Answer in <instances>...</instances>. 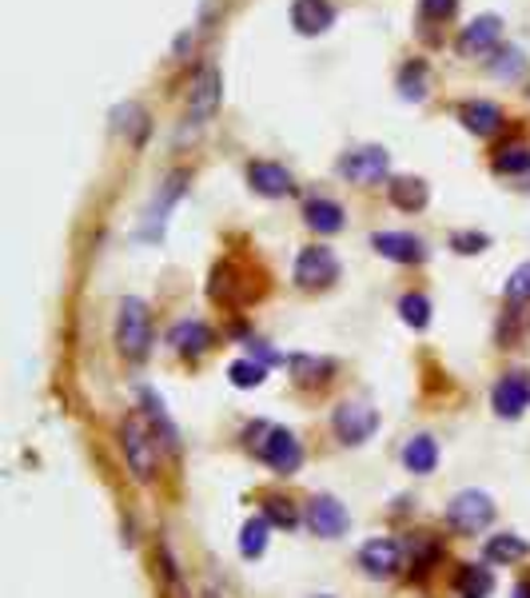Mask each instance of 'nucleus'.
I'll return each instance as SVG.
<instances>
[{
  "mask_svg": "<svg viewBox=\"0 0 530 598\" xmlns=\"http://www.w3.org/2000/svg\"><path fill=\"white\" fill-rule=\"evenodd\" d=\"M116 351L128 359V363H144L152 351V315L148 303L136 296L120 299V311H116Z\"/></svg>",
  "mask_w": 530,
  "mask_h": 598,
  "instance_id": "1",
  "label": "nucleus"
},
{
  "mask_svg": "<svg viewBox=\"0 0 530 598\" xmlns=\"http://www.w3.org/2000/svg\"><path fill=\"white\" fill-rule=\"evenodd\" d=\"M120 443H124V459L132 479L152 483V475H156V427H148L140 415H128L124 427H120Z\"/></svg>",
  "mask_w": 530,
  "mask_h": 598,
  "instance_id": "2",
  "label": "nucleus"
},
{
  "mask_svg": "<svg viewBox=\"0 0 530 598\" xmlns=\"http://www.w3.org/2000/svg\"><path fill=\"white\" fill-rule=\"evenodd\" d=\"M264 431V439H255V455L272 467V471L279 475H296L303 463V447L300 439L291 435L288 427H260Z\"/></svg>",
  "mask_w": 530,
  "mask_h": 598,
  "instance_id": "3",
  "label": "nucleus"
},
{
  "mask_svg": "<svg viewBox=\"0 0 530 598\" xmlns=\"http://www.w3.org/2000/svg\"><path fill=\"white\" fill-rule=\"evenodd\" d=\"M447 523L459 535H479L495 523V503L486 491H459V495L447 503Z\"/></svg>",
  "mask_w": 530,
  "mask_h": 598,
  "instance_id": "4",
  "label": "nucleus"
},
{
  "mask_svg": "<svg viewBox=\"0 0 530 598\" xmlns=\"http://www.w3.org/2000/svg\"><path fill=\"white\" fill-rule=\"evenodd\" d=\"M387 172H392V152L380 148V144H363V148L347 152L339 160V176L359 188L380 184V180H387Z\"/></svg>",
  "mask_w": 530,
  "mask_h": 598,
  "instance_id": "5",
  "label": "nucleus"
},
{
  "mask_svg": "<svg viewBox=\"0 0 530 598\" xmlns=\"http://www.w3.org/2000/svg\"><path fill=\"white\" fill-rule=\"evenodd\" d=\"M332 427L335 435H339V443H347V447H359V443H368L375 431H380V411L375 407H368V403H339L332 415Z\"/></svg>",
  "mask_w": 530,
  "mask_h": 598,
  "instance_id": "6",
  "label": "nucleus"
},
{
  "mask_svg": "<svg viewBox=\"0 0 530 598\" xmlns=\"http://www.w3.org/2000/svg\"><path fill=\"white\" fill-rule=\"evenodd\" d=\"M335 279H339V260H335L332 248L315 243V248H303L296 255V284L300 288H332Z\"/></svg>",
  "mask_w": 530,
  "mask_h": 598,
  "instance_id": "7",
  "label": "nucleus"
},
{
  "mask_svg": "<svg viewBox=\"0 0 530 598\" xmlns=\"http://www.w3.org/2000/svg\"><path fill=\"white\" fill-rule=\"evenodd\" d=\"M219 96H224V88H219V72L212 69V64L196 69V76H192V84H188V120H192L196 128L208 124L219 108Z\"/></svg>",
  "mask_w": 530,
  "mask_h": 598,
  "instance_id": "8",
  "label": "nucleus"
},
{
  "mask_svg": "<svg viewBox=\"0 0 530 598\" xmlns=\"http://www.w3.org/2000/svg\"><path fill=\"white\" fill-rule=\"evenodd\" d=\"M498 40H503V16L483 12V16H474V21L462 28L455 48H459V57H483V52H495Z\"/></svg>",
  "mask_w": 530,
  "mask_h": 598,
  "instance_id": "9",
  "label": "nucleus"
},
{
  "mask_svg": "<svg viewBox=\"0 0 530 598\" xmlns=\"http://www.w3.org/2000/svg\"><path fill=\"white\" fill-rule=\"evenodd\" d=\"M308 527H312V535H320V539H339V535H347V527H351V515H347V506L339 503V499L315 495L312 503H308Z\"/></svg>",
  "mask_w": 530,
  "mask_h": 598,
  "instance_id": "10",
  "label": "nucleus"
},
{
  "mask_svg": "<svg viewBox=\"0 0 530 598\" xmlns=\"http://www.w3.org/2000/svg\"><path fill=\"white\" fill-rule=\"evenodd\" d=\"M371 248L392 260V264H423L426 260V248L419 236H407V231H375L371 236Z\"/></svg>",
  "mask_w": 530,
  "mask_h": 598,
  "instance_id": "11",
  "label": "nucleus"
},
{
  "mask_svg": "<svg viewBox=\"0 0 530 598\" xmlns=\"http://www.w3.org/2000/svg\"><path fill=\"white\" fill-rule=\"evenodd\" d=\"M491 403H495V411L503 415V419H519V415L530 407V380L522 375V371H510V375H503V380L495 383V395H491Z\"/></svg>",
  "mask_w": 530,
  "mask_h": 598,
  "instance_id": "12",
  "label": "nucleus"
},
{
  "mask_svg": "<svg viewBox=\"0 0 530 598\" xmlns=\"http://www.w3.org/2000/svg\"><path fill=\"white\" fill-rule=\"evenodd\" d=\"M359 566L375 578H387L403 566V551H399V542L395 539H371L359 547Z\"/></svg>",
  "mask_w": 530,
  "mask_h": 598,
  "instance_id": "13",
  "label": "nucleus"
},
{
  "mask_svg": "<svg viewBox=\"0 0 530 598\" xmlns=\"http://www.w3.org/2000/svg\"><path fill=\"white\" fill-rule=\"evenodd\" d=\"M248 184H252L255 192H260V196H272V200L291 196V192H296L288 168H279V164H272V160L248 164Z\"/></svg>",
  "mask_w": 530,
  "mask_h": 598,
  "instance_id": "14",
  "label": "nucleus"
},
{
  "mask_svg": "<svg viewBox=\"0 0 530 598\" xmlns=\"http://www.w3.org/2000/svg\"><path fill=\"white\" fill-rule=\"evenodd\" d=\"M291 24L300 36H320L335 24L332 0H296L291 4Z\"/></svg>",
  "mask_w": 530,
  "mask_h": 598,
  "instance_id": "15",
  "label": "nucleus"
},
{
  "mask_svg": "<svg viewBox=\"0 0 530 598\" xmlns=\"http://www.w3.org/2000/svg\"><path fill=\"white\" fill-rule=\"evenodd\" d=\"M168 344L180 351V356H204L212 344H216V335H212L208 323H200V320H180L168 332Z\"/></svg>",
  "mask_w": 530,
  "mask_h": 598,
  "instance_id": "16",
  "label": "nucleus"
},
{
  "mask_svg": "<svg viewBox=\"0 0 530 598\" xmlns=\"http://www.w3.org/2000/svg\"><path fill=\"white\" fill-rule=\"evenodd\" d=\"M459 120L474 136H495L498 128H503V108L491 100H467L459 108Z\"/></svg>",
  "mask_w": 530,
  "mask_h": 598,
  "instance_id": "17",
  "label": "nucleus"
},
{
  "mask_svg": "<svg viewBox=\"0 0 530 598\" xmlns=\"http://www.w3.org/2000/svg\"><path fill=\"white\" fill-rule=\"evenodd\" d=\"M303 219H308V228L320 231V236H335V231H344L347 212L335 204V200H308Z\"/></svg>",
  "mask_w": 530,
  "mask_h": 598,
  "instance_id": "18",
  "label": "nucleus"
},
{
  "mask_svg": "<svg viewBox=\"0 0 530 598\" xmlns=\"http://www.w3.org/2000/svg\"><path fill=\"white\" fill-rule=\"evenodd\" d=\"M387 196L399 212H423L431 192H426V180H419V176H395L387 184Z\"/></svg>",
  "mask_w": 530,
  "mask_h": 598,
  "instance_id": "19",
  "label": "nucleus"
},
{
  "mask_svg": "<svg viewBox=\"0 0 530 598\" xmlns=\"http://www.w3.org/2000/svg\"><path fill=\"white\" fill-rule=\"evenodd\" d=\"M403 467L415 475H431L438 467V443L431 435H415L407 439L403 447Z\"/></svg>",
  "mask_w": 530,
  "mask_h": 598,
  "instance_id": "20",
  "label": "nucleus"
},
{
  "mask_svg": "<svg viewBox=\"0 0 530 598\" xmlns=\"http://www.w3.org/2000/svg\"><path fill=\"white\" fill-rule=\"evenodd\" d=\"M267 530H272L267 515H252L248 523H243V530H240V554L243 559H260V554L267 551Z\"/></svg>",
  "mask_w": 530,
  "mask_h": 598,
  "instance_id": "21",
  "label": "nucleus"
},
{
  "mask_svg": "<svg viewBox=\"0 0 530 598\" xmlns=\"http://www.w3.org/2000/svg\"><path fill=\"white\" fill-rule=\"evenodd\" d=\"M530 554V542L519 539V535H495V539L486 542V559L491 563H519V559H527Z\"/></svg>",
  "mask_w": 530,
  "mask_h": 598,
  "instance_id": "22",
  "label": "nucleus"
},
{
  "mask_svg": "<svg viewBox=\"0 0 530 598\" xmlns=\"http://www.w3.org/2000/svg\"><path fill=\"white\" fill-rule=\"evenodd\" d=\"M208 296L216 303H240V279H236V267L231 264H216L208 279Z\"/></svg>",
  "mask_w": 530,
  "mask_h": 598,
  "instance_id": "23",
  "label": "nucleus"
},
{
  "mask_svg": "<svg viewBox=\"0 0 530 598\" xmlns=\"http://www.w3.org/2000/svg\"><path fill=\"white\" fill-rule=\"evenodd\" d=\"M455 587H459L462 598H486L491 587H495V578L486 566H462L459 575H455Z\"/></svg>",
  "mask_w": 530,
  "mask_h": 598,
  "instance_id": "24",
  "label": "nucleus"
},
{
  "mask_svg": "<svg viewBox=\"0 0 530 598\" xmlns=\"http://www.w3.org/2000/svg\"><path fill=\"white\" fill-rule=\"evenodd\" d=\"M228 380H231V387H260V383L267 380V368L260 363V359H236L228 368Z\"/></svg>",
  "mask_w": 530,
  "mask_h": 598,
  "instance_id": "25",
  "label": "nucleus"
},
{
  "mask_svg": "<svg viewBox=\"0 0 530 598\" xmlns=\"http://www.w3.org/2000/svg\"><path fill=\"white\" fill-rule=\"evenodd\" d=\"M399 315H403L407 327H419V332H423L426 323H431V299L419 296V291H407V296L399 299Z\"/></svg>",
  "mask_w": 530,
  "mask_h": 598,
  "instance_id": "26",
  "label": "nucleus"
},
{
  "mask_svg": "<svg viewBox=\"0 0 530 598\" xmlns=\"http://www.w3.org/2000/svg\"><path fill=\"white\" fill-rule=\"evenodd\" d=\"M399 93H403V100H423L426 96V64L423 60H411L403 72H399Z\"/></svg>",
  "mask_w": 530,
  "mask_h": 598,
  "instance_id": "27",
  "label": "nucleus"
},
{
  "mask_svg": "<svg viewBox=\"0 0 530 598\" xmlns=\"http://www.w3.org/2000/svg\"><path fill=\"white\" fill-rule=\"evenodd\" d=\"M527 168H530V148L527 144H510V148H503L495 156V172L515 176V172H527Z\"/></svg>",
  "mask_w": 530,
  "mask_h": 598,
  "instance_id": "28",
  "label": "nucleus"
},
{
  "mask_svg": "<svg viewBox=\"0 0 530 598\" xmlns=\"http://www.w3.org/2000/svg\"><path fill=\"white\" fill-rule=\"evenodd\" d=\"M264 515H267V523H279L284 530H291L296 523H300V515H296L291 499H267V503H264Z\"/></svg>",
  "mask_w": 530,
  "mask_h": 598,
  "instance_id": "29",
  "label": "nucleus"
},
{
  "mask_svg": "<svg viewBox=\"0 0 530 598\" xmlns=\"http://www.w3.org/2000/svg\"><path fill=\"white\" fill-rule=\"evenodd\" d=\"M503 296H507L510 303H527V299H530V264H519L515 272H510Z\"/></svg>",
  "mask_w": 530,
  "mask_h": 598,
  "instance_id": "30",
  "label": "nucleus"
},
{
  "mask_svg": "<svg viewBox=\"0 0 530 598\" xmlns=\"http://www.w3.org/2000/svg\"><path fill=\"white\" fill-rule=\"evenodd\" d=\"M116 128H124V132H132V136H144V108L140 104H120L116 108Z\"/></svg>",
  "mask_w": 530,
  "mask_h": 598,
  "instance_id": "31",
  "label": "nucleus"
},
{
  "mask_svg": "<svg viewBox=\"0 0 530 598\" xmlns=\"http://www.w3.org/2000/svg\"><path fill=\"white\" fill-rule=\"evenodd\" d=\"M455 12H459V0H423V21L443 24V21H450Z\"/></svg>",
  "mask_w": 530,
  "mask_h": 598,
  "instance_id": "32",
  "label": "nucleus"
},
{
  "mask_svg": "<svg viewBox=\"0 0 530 598\" xmlns=\"http://www.w3.org/2000/svg\"><path fill=\"white\" fill-rule=\"evenodd\" d=\"M503 52H507V60H491V72H495V76H519L522 72V57L519 52H515V48H503ZM503 52H498L495 48V57H503Z\"/></svg>",
  "mask_w": 530,
  "mask_h": 598,
  "instance_id": "33",
  "label": "nucleus"
},
{
  "mask_svg": "<svg viewBox=\"0 0 530 598\" xmlns=\"http://www.w3.org/2000/svg\"><path fill=\"white\" fill-rule=\"evenodd\" d=\"M450 243H455V252L474 255V252H483V248H486V243H491V240H486L483 231H459V236H455V240H450Z\"/></svg>",
  "mask_w": 530,
  "mask_h": 598,
  "instance_id": "34",
  "label": "nucleus"
},
{
  "mask_svg": "<svg viewBox=\"0 0 530 598\" xmlns=\"http://www.w3.org/2000/svg\"><path fill=\"white\" fill-rule=\"evenodd\" d=\"M515 598H530V587H527V583H519V587H515Z\"/></svg>",
  "mask_w": 530,
  "mask_h": 598,
  "instance_id": "35",
  "label": "nucleus"
},
{
  "mask_svg": "<svg viewBox=\"0 0 530 598\" xmlns=\"http://www.w3.org/2000/svg\"><path fill=\"white\" fill-rule=\"evenodd\" d=\"M315 598H332V595H315Z\"/></svg>",
  "mask_w": 530,
  "mask_h": 598,
  "instance_id": "36",
  "label": "nucleus"
}]
</instances>
